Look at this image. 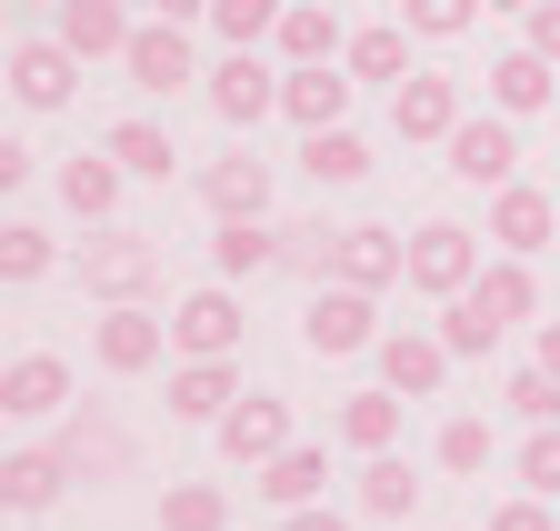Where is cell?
<instances>
[{"label":"cell","instance_id":"6da1fadb","mask_svg":"<svg viewBox=\"0 0 560 531\" xmlns=\"http://www.w3.org/2000/svg\"><path fill=\"white\" fill-rule=\"evenodd\" d=\"M530 301H540V291H530V261H511V251H501V261H490V272L441 311V342H451L460 361H480L511 321H530Z\"/></svg>","mask_w":560,"mask_h":531},{"label":"cell","instance_id":"7a4b0ae2","mask_svg":"<svg viewBox=\"0 0 560 531\" xmlns=\"http://www.w3.org/2000/svg\"><path fill=\"white\" fill-rule=\"evenodd\" d=\"M371 301H381V291H350V281H320V291H311V311H301V342H311L320 361H350V351H381V321H371Z\"/></svg>","mask_w":560,"mask_h":531},{"label":"cell","instance_id":"3957f363","mask_svg":"<svg viewBox=\"0 0 560 531\" xmlns=\"http://www.w3.org/2000/svg\"><path fill=\"white\" fill-rule=\"evenodd\" d=\"M480 281V231H460V221H431L410 241V291H431V301H460Z\"/></svg>","mask_w":560,"mask_h":531},{"label":"cell","instance_id":"277c9868","mask_svg":"<svg viewBox=\"0 0 560 531\" xmlns=\"http://www.w3.org/2000/svg\"><path fill=\"white\" fill-rule=\"evenodd\" d=\"M210 431H221V461H250V472H260V461L291 451V402H280V391H241Z\"/></svg>","mask_w":560,"mask_h":531},{"label":"cell","instance_id":"5b68a950","mask_svg":"<svg viewBox=\"0 0 560 531\" xmlns=\"http://www.w3.org/2000/svg\"><path fill=\"white\" fill-rule=\"evenodd\" d=\"M171 351L180 361H231L241 351V301H231V281H210V291H190L171 311Z\"/></svg>","mask_w":560,"mask_h":531},{"label":"cell","instance_id":"8992f818","mask_svg":"<svg viewBox=\"0 0 560 531\" xmlns=\"http://www.w3.org/2000/svg\"><path fill=\"white\" fill-rule=\"evenodd\" d=\"M120 71H130V91H190L200 81V60H190V31L180 21H151V31H130V50H120Z\"/></svg>","mask_w":560,"mask_h":531},{"label":"cell","instance_id":"52a82bcc","mask_svg":"<svg viewBox=\"0 0 560 531\" xmlns=\"http://www.w3.org/2000/svg\"><path fill=\"white\" fill-rule=\"evenodd\" d=\"M451 171H460L470 191H511V181H521L511 111H490V120H460V130H451Z\"/></svg>","mask_w":560,"mask_h":531},{"label":"cell","instance_id":"ba28073f","mask_svg":"<svg viewBox=\"0 0 560 531\" xmlns=\"http://www.w3.org/2000/svg\"><path fill=\"white\" fill-rule=\"evenodd\" d=\"M91 351H101V371L130 381V371H151V361L171 351V321H161V311H140V301H110L101 331H91Z\"/></svg>","mask_w":560,"mask_h":531},{"label":"cell","instance_id":"9c48e42d","mask_svg":"<svg viewBox=\"0 0 560 531\" xmlns=\"http://www.w3.org/2000/svg\"><path fill=\"white\" fill-rule=\"evenodd\" d=\"M210 111H221L231 130H260V120L280 111V71H270L260 50H231L221 71H210Z\"/></svg>","mask_w":560,"mask_h":531},{"label":"cell","instance_id":"30bf717a","mask_svg":"<svg viewBox=\"0 0 560 531\" xmlns=\"http://www.w3.org/2000/svg\"><path fill=\"white\" fill-rule=\"evenodd\" d=\"M451 342H441V331H381V381L400 391V402H431V391L451 381Z\"/></svg>","mask_w":560,"mask_h":531},{"label":"cell","instance_id":"8fae6325","mask_svg":"<svg viewBox=\"0 0 560 531\" xmlns=\"http://www.w3.org/2000/svg\"><path fill=\"white\" fill-rule=\"evenodd\" d=\"M81 272H91V291H101V301H140V291L161 281V251L140 241V231H101V241L81 251Z\"/></svg>","mask_w":560,"mask_h":531},{"label":"cell","instance_id":"7c38bea8","mask_svg":"<svg viewBox=\"0 0 560 531\" xmlns=\"http://www.w3.org/2000/svg\"><path fill=\"white\" fill-rule=\"evenodd\" d=\"M490 241H501L511 261L550 251V241H560V201H550V191H530V181H511V191H490Z\"/></svg>","mask_w":560,"mask_h":531},{"label":"cell","instance_id":"4fadbf2b","mask_svg":"<svg viewBox=\"0 0 560 531\" xmlns=\"http://www.w3.org/2000/svg\"><path fill=\"white\" fill-rule=\"evenodd\" d=\"M460 120H470V111H460V91H451L441 71H410V81L390 91V130H400V141H451Z\"/></svg>","mask_w":560,"mask_h":531},{"label":"cell","instance_id":"5bb4252c","mask_svg":"<svg viewBox=\"0 0 560 531\" xmlns=\"http://www.w3.org/2000/svg\"><path fill=\"white\" fill-rule=\"evenodd\" d=\"M350 71H330V60H301V71H280V111H291L301 130H340L350 120Z\"/></svg>","mask_w":560,"mask_h":531},{"label":"cell","instance_id":"9a60e30c","mask_svg":"<svg viewBox=\"0 0 560 531\" xmlns=\"http://www.w3.org/2000/svg\"><path fill=\"white\" fill-rule=\"evenodd\" d=\"M200 201L221 211V221H260L270 211V161L260 151H221V161L200 171Z\"/></svg>","mask_w":560,"mask_h":531},{"label":"cell","instance_id":"2e32d148","mask_svg":"<svg viewBox=\"0 0 560 531\" xmlns=\"http://www.w3.org/2000/svg\"><path fill=\"white\" fill-rule=\"evenodd\" d=\"M11 91L31 111H60L70 91H81V50H70V41H21L11 50Z\"/></svg>","mask_w":560,"mask_h":531},{"label":"cell","instance_id":"e0dca14e","mask_svg":"<svg viewBox=\"0 0 560 531\" xmlns=\"http://www.w3.org/2000/svg\"><path fill=\"white\" fill-rule=\"evenodd\" d=\"M0 402H11V422H50V412H70V361H60V351H21L11 371H0Z\"/></svg>","mask_w":560,"mask_h":531},{"label":"cell","instance_id":"ac0fdd59","mask_svg":"<svg viewBox=\"0 0 560 531\" xmlns=\"http://www.w3.org/2000/svg\"><path fill=\"white\" fill-rule=\"evenodd\" d=\"M330 281H350V291L410 281V241H400V231H340V272H330Z\"/></svg>","mask_w":560,"mask_h":531},{"label":"cell","instance_id":"d6986e66","mask_svg":"<svg viewBox=\"0 0 560 531\" xmlns=\"http://www.w3.org/2000/svg\"><path fill=\"white\" fill-rule=\"evenodd\" d=\"M320 492H330V451L320 441H291L280 461H260V501L270 511H311Z\"/></svg>","mask_w":560,"mask_h":531},{"label":"cell","instance_id":"ffe728a7","mask_svg":"<svg viewBox=\"0 0 560 531\" xmlns=\"http://www.w3.org/2000/svg\"><path fill=\"white\" fill-rule=\"evenodd\" d=\"M50 41H70L81 60H120L130 50V21H120V0H60V11H50Z\"/></svg>","mask_w":560,"mask_h":531},{"label":"cell","instance_id":"44dd1931","mask_svg":"<svg viewBox=\"0 0 560 531\" xmlns=\"http://www.w3.org/2000/svg\"><path fill=\"white\" fill-rule=\"evenodd\" d=\"M70 482H81V472L60 461V441H50V451H11V472H0V501H11L21 521H40V511H50Z\"/></svg>","mask_w":560,"mask_h":531},{"label":"cell","instance_id":"7402d4cb","mask_svg":"<svg viewBox=\"0 0 560 531\" xmlns=\"http://www.w3.org/2000/svg\"><path fill=\"white\" fill-rule=\"evenodd\" d=\"M231 402H241V371H231V361H180V371H171V412H180V422H221Z\"/></svg>","mask_w":560,"mask_h":531},{"label":"cell","instance_id":"603a6c76","mask_svg":"<svg viewBox=\"0 0 560 531\" xmlns=\"http://www.w3.org/2000/svg\"><path fill=\"white\" fill-rule=\"evenodd\" d=\"M550 71H560V60H540V50L490 60V111H511V120H521V111H550V91H560Z\"/></svg>","mask_w":560,"mask_h":531},{"label":"cell","instance_id":"cb8c5ba5","mask_svg":"<svg viewBox=\"0 0 560 531\" xmlns=\"http://www.w3.org/2000/svg\"><path fill=\"white\" fill-rule=\"evenodd\" d=\"M301 171L320 181V191H350V181H371V151H361V130H301Z\"/></svg>","mask_w":560,"mask_h":531},{"label":"cell","instance_id":"d4e9b609","mask_svg":"<svg viewBox=\"0 0 560 531\" xmlns=\"http://www.w3.org/2000/svg\"><path fill=\"white\" fill-rule=\"evenodd\" d=\"M210 272H221V281H260V272H280V231H260V221H221V231H210Z\"/></svg>","mask_w":560,"mask_h":531},{"label":"cell","instance_id":"484cf974","mask_svg":"<svg viewBox=\"0 0 560 531\" xmlns=\"http://www.w3.org/2000/svg\"><path fill=\"white\" fill-rule=\"evenodd\" d=\"M60 461H70L81 482H101V472H130V431H120V422H101V412H81V422L60 431Z\"/></svg>","mask_w":560,"mask_h":531},{"label":"cell","instance_id":"4316f807","mask_svg":"<svg viewBox=\"0 0 560 531\" xmlns=\"http://www.w3.org/2000/svg\"><path fill=\"white\" fill-rule=\"evenodd\" d=\"M120 181H130V171H120L110 151H81V161L60 171V201L81 211V221H110V211H120Z\"/></svg>","mask_w":560,"mask_h":531},{"label":"cell","instance_id":"83f0119b","mask_svg":"<svg viewBox=\"0 0 560 531\" xmlns=\"http://www.w3.org/2000/svg\"><path fill=\"white\" fill-rule=\"evenodd\" d=\"M340 441L361 451V461L390 451V441H400V391H390V381H381V391H350V402H340Z\"/></svg>","mask_w":560,"mask_h":531},{"label":"cell","instance_id":"f1b7e54d","mask_svg":"<svg viewBox=\"0 0 560 531\" xmlns=\"http://www.w3.org/2000/svg\"><path fill=\"white\" fill-rule=\"evenodd\" d=\"M330 50H350L340 41V11H320V0H291V11H280V60H330Z\"/></svg>","mask_w":560,"mask_h":531},{"label":"cell","instance_id":"f546056e","mask_svg":"<svg viewBox=\"0 0 560 531\" xmlns=\"http://www.w3.org/2000/svg\"><path fill=\"white\" fill-rule=\"evenodd\" d=\"M101 151H110V161H120L130 181H171V161H180L161 120H120V130H110V141H101Z\"/></svg>","mask_w":560,"mask_h":531},{"label":"cell","instance_id":"4dcf8cb0","mask_svg":"<svg viewBox=\"0 0 560 531\" xmlns=\"http://www.w3.org/2000/svg\"><path fill=\"white\" fill-rule=\"evenodd\" d=\"M410 501H420L410 461H400V451H371V461H361V511H371V521H400Z\"/></svg>","mask_w":560,"mask_h":531},{"label":"cell","instance_id":"1f68e13d","mask_svg":"<svg viewBox=\"0 0 560 531\" xmlns=\"http://www.w3.org/2000/svg\"><path fill=\"white\" fill-rule=\"evenodd\" d=\"M161 531H231V492H210V482H171V492H161Z\"/></svg>","mask_w":560,"mask_h":531},{"label":"cell","instance_id":"d6a6232c","mask_svg":"<svg viewBox=\"0 0 560 531\" xmlns=\"http://www.w3.org/2000/svg\"><path fill=\"white\" fill-rule=\"evenodd\" d=\"M280 11H291V0H210V31L231 50H260V41H280Z\"/></svg>","mask_w":560,"mask_h":531},{"label":"cell","instance_id":"836d02e7","mask_svg":"<svg viewBox=\"0 0 560 531\" xmlns=\"http://www.w3.org/2000/svg\"><path fill=\"white\" fill-rule=\"evenodd\" d=\"M340 60H350V81H390V91L410 81V41H400V31H361Z\"/></svg>","mask_w":560,"mask_h":531},{"label":"cell","instance_id":"e575fe53","mask_svg":"<svg viewBox=\"0 0 560 531\" xmlns=\"http://www.w3.org/2000/svg\"><path fill=\"white\" fill-rule=\"evenodd\" d=\"M501 402H511V412H521L530 431H550V422H560V371H540V361H521V371H511V391H501Z\"/></svg>","mask_w":560,"mask_h":531},{"label":"cell","instance_id":"d590c367","mask_svg":"<svg viewBox=\"0 0 560 531\" xmlns=\"http://www.w3.org/2000/svg\"><path fill=\"white\" fill-rule=\"evenodd\" d=\"M441 472H490V422H470V412L441 422Z\"/></svg>","mask_w":560,"mask_h":531},{"label":"cell","instance_id":"8d00e7d4","mask_svg":"<svg viewBox=\"0 0 560 531\" xmlns=\"http://www.w3.org/2000/svg\"><path fill=\"white\" fill-rule=\"evenodd\" d=\"M521 482H530V492H540V501H560V422H550V431H530V441H521Z\"/></svg>","mask_w":560,"mask_h":531},{"label":"cell","instance_id":"74e56055","mask_svg":"<svg viewBox=\"0 0 560 531\" xmlns=\"http://www.w3.org/2000/svg\"><path fill=\"white\" fill-rule=\"evenodd\" d=\"M470 11H480V0H400V21H410L420 41H451V31H470Z\"/></svg>","mask_w":560,"mask_h":531},{"label":"cell","instance_id":"f35d334b","mask_svg":"<svg viewBox=\"0 0 560 531\" xmlns=\"http://www.w3.org/2000/svg\"><path fill=\"white\" fill-rule=\"evenodd\" d=\"M0 272H11V281H40V272H50V231L11 221V241H0Z\"/></svg>","mask_w":560,"mask_h":531},{"label":"cell","instance_id":"ab89813d","mask_svg":"<svg viewBox=\"0 0 560 531\" xmlns=\"http://www.w3.org/2000/svg\"><path fill=\"white\" fill-rule=\"evenodd\" d=\"M490 531H560V521H550V501H540V492H521V501L490 511Z\"/></svg>","mask_w":560,"mask_h":531},{"label":"cell","instance_id":"60d3db41","mask_svg":"<svg viewBox=\"0 0 560 531\" xmlns=\"http://www.w3.org/2000/svg\"><path fill=\"white\" fill-rule=\"evenodd\" d=\"M521 21H530V50L560 60V0H540V11H521Z\"/></svg>","mask_w":560,"mask_h":531},{"label":"cell","instance_id":"b9f144b4","mask_svg":"<svg viewBox=\"0 0 560 531\" xmlns=\"http://www.w3.org/2000/svg\"><path fill=\"white\" fill-rule=\"evenodd\" d=\"M280 531H350V511H330V501H311V511H280Z\"/></svg>","mask_w":560,"mask_h":531},{"label":"cell","instance_id":"7bdbcfd3","mask_svg":"<svg viewBox=\"0 0 560 531\" xmlns=\"http://www.w3.org/2000/svg\"><path fill=\"white\" fill-rule=\"evenodd\" d=\"M151 11H161V21H200V11H210V0H151Z\"/></svg>","mask_w":560,"mask_h":531},{"label":"cell","instance_id":"ee69618b","mask_svg":"<svg viewBox=\"0 0 560 531\" xmlns=\"http://www.w3.org/2000/svg\"><path fill=\"white\" fill-rule=\"evenodd\" d=\"M530 361H540V371H560V321L540 331V351H530Z\"/></svg>","mask_w":560,"mask_h":531},{"label":"cell","instance_id":"f6af8a7d","mask_svg":"<svg viewBox=\"0 0 560 531\" xmlns=\"http://www.w3.org/2000/svg\"><path fill=\"white\" fill-rule=\"evenodd\" d=\"M490 11H540V0H490Z\"/></svg>","mask_w":560,"mask_h":531}]
</instances>
